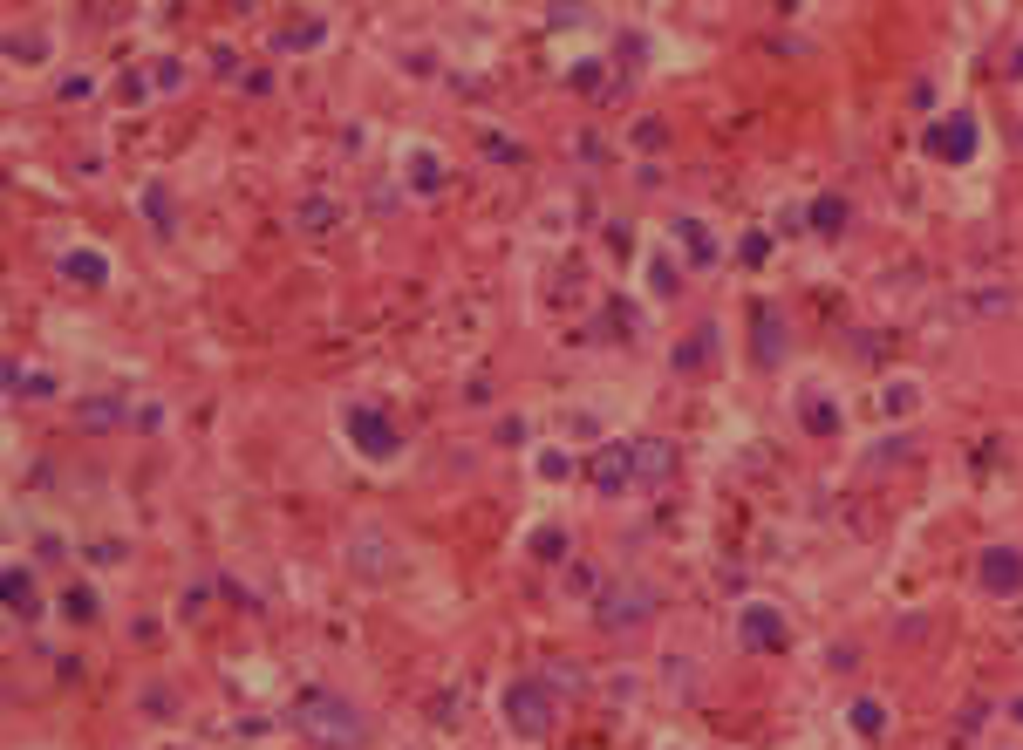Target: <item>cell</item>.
Segmentation results:
<instances>
[{"instance_id": "6da1fadb", "label": "cell", "mask_w": 1023, "mask_h": 750, "mask_svg": "<svg viewBox=\"0 0 1023 750\" xmlns=\"http://www.w3.org/2000/svg\"><path fill=\"white\" fill-rule=\"evenodd\" d=\"M294 723H301L307 737H314V750H362V744H369V716L355 710L348 696H328V689L301 696Z\"/></svg>"}, {"instance_id": "7a4b0ae2", "label": "cell", "mask_w": 1023, "mask_h": 750, "mask_svg": "<svg viewBox=\"0 0 1023 750\" xmlns=\"http://www.w3.org/2000/svg\"><path fill=\"white\" fill-rule=\"evenodd\" d=\"M348 444L362 457H396V430L382 410H348Z\"/></svg>"}, {"instance_id": "3957f363", "label": "cell", "mask_w": 1023, "mask_h": 750, "mask_svg": "<svg viewBox=\"0 0 1023 750\" xmlns=\"http://www.w3.org/2000/svg\"><path fill=\"white\" fill-rule=\"evenodd\" d=\"M976 573H983L989 594H1010V587H1023V553L1017 546H989L983 560H976Z\"/></svg>"}, {"instance_id": "277c9868", "label": "cell", "mask_w": 1023, "mask_h": 750, "mask_svg": "<svg viewBox=\"0 0 1023 750\" xmlns=\"http://www.w3.org/2000/svg\"><path fill=\"white\" fill-rule=\"evenodd\" d=\"M928 150H935V157H969V150H976V123H969V116L935 123V130H928Z\"/></svg>"}, {"instance_id": "5b68a950", "label": "cell", "mask_w": 1023, "mask_h": 750, "mask_svg": "<svg viewBox=\"0 0 1023 750\" xmlns=\"http://www.w3.org/2000/svg\"><path fill=\"white\" fill-rule=\"evenodd\" d=\"M62 280H76V287H103V280H110V266H103V253L76 246V253H62Z\"/></svg>"}, {"instance_id": "8992f818", "label": "cell", "mask_w": 1023, "mask_h": 750, "mask_svg": "<svg viewBox=\"0 0 1023 750\" xmlns=\"http://www.w3.org/2000/svg\"><path fill=\"white\" fill-rule=\"evenodd\" d=\"M642 614H648L642 587H628V594H601V621H607V628H628V621H642Z\"/></svg>"}, {"instance_id": "52a82bcc", "label": "cell", "mask_w": 1023, "mask_h": 750, "mask_svg": "<svg viewBox=\"0 0 1023 750\" xmlns=\"http://www.w3.org/2000/svg\"><path fill=\"white\" fill-rule=\"evenodd\" d=\"M512 723H519V730H532V737H546V723H553V716H546V703H539V689H526V682L512 689Z\"/></svg>"}, {"instance_id": "ba28073f", "label": "cell", "mask_w": 1023, "mask_h": 750, "mask_svg": "<svg viewBox=\"0 0 1023 750\" xmlns=\"http://www.w3.org/2000/svg\"><path fill=\"white\" fill-rule=\"evenodd\" d=\"M628 471H635V450H601V457H594V485L601 491H621Z\"/></svg>"}, {"instance_id": "9c48e42d", "label": "cell", "mask_w": 1023, "mask_h": 750, "mask_svg": "<svg viewBox=\"0 0 1023 750\" xmlns=\"http://www.w3.org/2000/svg\"><path fill=\"white\" fill-rule=\"evenodd\" d=\"M744 641H758V648H778V641H785V621H778L771 607H744Z\"/></svg>"}, {"instance_id": "30bf717a", "label": "cell", "mask_w": 1023, "mask_h": 750, "mask_svg": "<svg viewBox=\"0 0 1023 750\" xmlns=\"http://www.w3.org/2000/svg\"><path fill=\"white\" fill-rule=\"evenodd\" d=\"M628 450H635V478H662V471H676V450L655 444V437H648V444H628Z\"/></svg>"}, {"instance_id": "8fae6325", "label": "cell", "mask_w": 1023, "mask_h": 750, "mask_svg": "<svg viewBox=\"0 0 1023 750\" xmlns=\"http://www.w3.org/2000/svg\"><path fill=\"white\" fill-rule=\"evenodd\" d=\"M7 607L35 621V573H28V566H7Z\"/></svg>"}, {"instance_id": "7c38bea8", "label": "cell", "mask_w": 1023, "mask_h": 750, "mask_svg": "<svg viewBox=\"0 0 1023 750\" xmlns=\"http://www.w3.org/2000/svg\"><path fill=\"white\" fill-rule=\"evenodd\" d=\"M758 355L778 362L785 355V328H778V307H758Z\"/></svg>"}, {"instance_id": "4fadbf2b", "label": "cell", "mask_w": 1023, "mask_h": 750, "mask_svg": "<svg viewBox=\"0 0 1023 750\" xmlns=\"http://www.w3.org/2000/svg\"><path fill=\"white\" fill-rule=\"evenodd\" d=\"M116 416L123 410H116L110 396H103V403H82V430H116Z\"/></svg>"}, {"instance_id": "5bb4252c", "label": "cell", "mask_w": 1023, "mask_h": 750, "mask_svg": "<svg viewBox=\"0 0 1023 750\" xmlns=\"http://www.w3.org/2000/svg\"><path fill=\"white\" fill-rule=\"evenodd\" d=\"M314 41H321V21H301V28L280 35V48H314Z\"/></svg>"}, {"instance_id": "9a60e30c", "label": "cell", "mask_w": 1023, "mask_h": 750, "mask_svg": "<svg viewBox=\"0 0 1023 750\" xmlns=\"http://www.w3.org/2000/svg\"><path fill=\"white\" fill-rule=\"evenodd\" d=\"M301 225H307V232H321V225H335V212H328V198H307Z\"/></svg>"}, {"instance_id": "2e32d148", "label": "cell", "mask_w": 1023, "mask_h": 750, "mask_svg": "<svg viewBox=\"0 0 1023 750\" xmlns=\"http://www.w3.org/2000/svg\"><path fill=\"white\" fill-rule=\"evenodd\" d=\"M7 382H14V396H48V389H55L48 375H7Z\"/></svg>"}, {"instance_id": "e0dca14e", "label": "cell", "mask_w": 1023, "mask_h": 750, "mask_svg": "<svg viewBox=\"0 0 1023 750\" xmlns=\"http://www.w3.org/2000/svg\"><path fill=\"white\" fill-rule=\"evenodd\" d=\"M410 178H417V185H444V164H437V157H417Z\"/></svg>"}, {"instance_id": "ac0fdd59", "label": "cell", "mask_w": 1023, "mask_h": 750, "mask_svg": "<svg viewBox=\"0 0 1023 750\" xmlns=\"http://www.w3.org/2000/svg\"><path fill=\"white\" fill-rule=\"evenodd\" d=\"M682 239H689V253H696V266H710V232H696V225H682Z\"/></svg>"}, {"instance_id": "d6986e66", "label": "cell", "mask_w": 1023, "mask_h": 750, "mask_svg": "<svg viewBox=\"0 0 1023 750\" xmlns=\"http://www.w3.org/2000/svg\"><path fill=\"white\" fill-rule=\"evenodd\" d=\"M812 219H819V225H826V232H833V225L846 219V212H839V198H819V212H812Z\"/></svg>"}, {"instance_id": "ffe728a7", "label": "cell", "mask_w": 1023, "mask_h": 750, "mask_svg": "<svg viewBox=\"0 0 1023 750\" xmlns=\"http://www.w3.org/2000/svg\"><path fill=\"white\" fill-rule=\"evenodd\" d=\"M130 423H137V430H157V423H164V410H157V403H144V410H130Z\"/></svg>"}]
</instances>
